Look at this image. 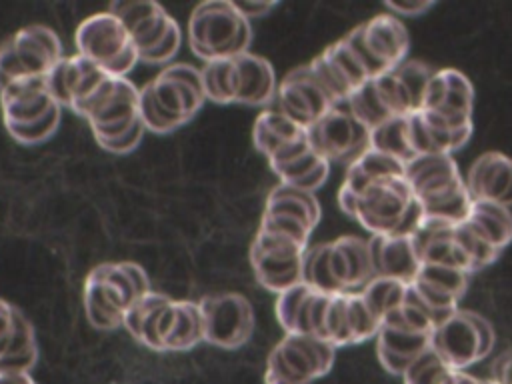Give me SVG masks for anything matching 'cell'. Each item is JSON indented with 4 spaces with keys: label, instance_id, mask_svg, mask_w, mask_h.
<instances>
[{
    "label": "cell",
    "instance_id": "obj_10",
    "mask_svg": "<svg viewBox=\"0 0 512 384\" xmlns=\"http://www.w3.org/2000/svg\"><path fill=\"white\" fill-rule=\"evenodd\" d=\"M74 44L80 56L112 76H126L140 62L130 34L110 10L82 20L76 28Z\"/></svg>",
    "mask_w": 512,
    "mask_h": 384
},
{
    "label": "cell",
    "instance_id": "obj_19",
    "mask_svg": "<svg viewBox=\"0 0 512 384\" xmlns=\"http://www.w3.org/2000/svg\"><path fill=\"white\" fill-rule=\"evenodd\" d=\"M38 362V344L30 320L0 298V372L28 374Z\"/></svg>",
    "mask_w": 512,
    "mask_h": 384
},
{
    "label": "cell",
    "instance_id": "obj_6",
    "mask_svg": "<svg viewBox=\"0 0 512 384\" xmlns=\"http://www.w3.org/2000/svg\"><path fill=\"white\" fill-rule=\"evenodd\" d=\"M252 40L250 20L228 0L198 4L188 20V46L204 60H222L248 52Z\"/></svg>",
    "mask_w": 512,
    "mask_h": 384
},
{
    "label": "cell",
    "instance_id": "obj_29",
    "mask_svg": "<svg viewBox=\"0 0 512 384\" xmlns=\"http://www.w3.org/2000/svg\"><path fill=\"white\" fill-rule=\"evenodd\" d=\"M370 148L390 154L404 164L414 160L416 152L412 150V144L408 138L406 116L390 118V120L378 124L376 128H372L370 130Z\"/></svg>",
    "mask_w": 512,
    "mask_h": 384
},
{
    "label": "cell",
    "instance_id": "obj_26",
    "mask_svg": "<svg viewBox=\"0 0 512 384\" xmlns=\"http://www.w3.org/2000/svg\"><path fill=\"white\" fill-rule=\"evenodd\" d=\"M306 128L292 122L278 110H264L258 114L254 128H252V140L258 152H262L266 158H270L274 152H278L284 144L304 134Z\"/></svg>",
    "mask_w": 512,
    "mask_h": 384
},
{
    "label": "cell",
    "instance_id": "obj_39",
    "mask_svg": "<svg viewBox=\"0 0 512 384\" xmlns=\"http://www.w3.org/2000/svg\"><path fill=\"white\" fill-rule=\"evenodd\" d=\"M348 324H350L352 344H360V342L376 336L380 330V322L368 310L360 292L348 294Z\"/></svg>",
    "mask_w": 512,
    "mask_h": 384
},
{
    "label": "cell",
    "instance_id": "obj_2",
    "mask_svg": "<svg viewBox=\"0 0 512 384\" xmlns=\"http://www.w3.org/2000/svg\"><path fill=\"white\" fill-rule=\"evenodd\" d=\"M206 100L198 68L176 62L140 88L138 112L146 130L172 132L196 116Z\"/></svg>",
    "mask_w": 512,
    "mask_h": 384
},
{
    "label": "cell",
    "instance_id": "obj_13",
    "mask_svg": "<svg viewBox=\"0 0 512 384\" xmlns=\"http://www.w3.org/2000/svg\"><path fill=\"white\" fill-rule=\"evenodd\" d=\"M348 46L372 78L400 66L408 54L410 38L398 16L386 12L356 26L344 36Z\"/></svg>",
    "mask_w": 512,
    "mask_h": 384
},
{
    "label": "cell",
    "instance_id": "obj_8",
    "mask_svg": "<svg viewBox=\"0 0 512 384\" xmlns=\"http://www.w3.org/2000/svg\"><path fill=\"white\" fill-rule=\"evenodd\" d=\"M140 88L126 76H108L94 96L80 108L78 116L86 118L100 148L130 134L142 124L138 112Z\"/></svg>",
    "mask_w": 512,
    "mask_h": 384
},
{
    "label": "cell",
    "instance_id": "obj_21",
    "mask_svg": "<svg viewBox=\"0 0 512 384\" xmlns=\"http://www.w3.org/2000/svg\"><path fill=\"white\" fill-rule=\"evenodd\" d=\"M374 276L396 278L402 282H412L422 266L420 252L414 244L412 234H386L372 236L368 240Z\"/></svg>",
    "mask_w": 512,
    "mask_h": 384
},
{
    "label": "cell",
    "instance_id": "obj_32",
    "mask_svg": "<svg viewBox=\"0 0 512 384\" xmlns=\"http://www.w3.org/2000/svg\"><path fill=\"white\" fill-rule=\"evenodd\" d=\"M344 106L350 110V114L362 122L368 130L376 128L378 124L390 120V112L386 110V106L382 104L374 82L368 80L364 86H360L358 90L352 92V96L344 102Z\"/></svg>",
    "mask_w": 512,
    "mask_h": 384
},
{
    "label": "cell",
    "instance_id": "obj_45",
    "mask_svg": "<svg viewBox=\"0 0 512 384\" xmlns=\"http://www.w3.org/2000/svg\"><path fill=\"white\" fill-rule=\"evenodd\" d=\"M498 204H502L506 208L512 206V178H510V184H508V188H506V192H504V196H502V200Z\"/></svg>",
    "mask_w": 512,
    "mask_h": 384
},
{
    "label": "cell",
    "instance_id": "obj_38",
    "mask_svg": "<svg viewBox=\"0 0 512 384\" xmlns=\"http://www.w3.org/2000/svg\"><path fill=\"white\" fill-rule=\"evenodd\" d=\"M394 72L398 74V78L402 80L416 112L422 108V100H424V92H426V86L432 78V74L436 70H432L428 64L424 62H416V60H404L400 66L394 68Z\"/></svg>",
    "mask_w": 512,
    "mask_h": 384
},
{
    "label": "cell",
    "instance_id": "obj_30",
    "mask_svg": "<svg viewBox=\"0 0 512 384\" xmlns=\"http://www.w3.org/2000/svg\"><path fill=\"white\" fill-rule=\"evenodd\" d=\"M420 202V200H418ZM422 210L426 216H434V218H442L450 224H460L468 218L470 208H472V196L466 190V184L460 182L458 186L432 196L424 202H420Z\"/></svg>",
    "mask_w": 512,
    "mask_h": 384
},
{
    "label": "cell",
    "instance_id": "obj_46",
    "mask_svg": "<svg viewBox=\"0 0 512 384\" xmlns=\"http://www.w3.org/2000/svg\"><path fill=\"white\" fill-rule=\"evenodd\" d=\"M508 212H510V216H512V206H508Z\"/></svg>",
    "mask_w": 512,
    "mask_h": 384
},
{
    "label": "cell",
    "instance_id": "obj_20",
    "mask_svg": "<svg viewBox=\"0 0 512 384\" xmlns=\"http://www.w3.org/2000/svg\"><path fill=\"white\" fill-rule=\"evenodd\" d=\"M328 266L342 294L360 292L374 278L368 240L340 236L328 242Z\"/></svg>",
    "mask_w": 512,
    "mask_h": 384
},
{
    "label": "cell",
    "instance_id": "obj_22",
    "mask_svg": "<svg viewBox=\"0 0 512 384\" xmlns=\"http://www.w3.org/2000/svg\"><path fill=\"white\" fill-rule=\"evenodd\" d=\"M404 176L420 202L464 182L452 154H420L406 164Z\"/></svg>",
    "mask_w": 512,
    "mask_h": 384
},
{
    "label": "cell",
    "instance_id": "obj_24",
    "mask_svg": "<svg viewBox=\"0 0 512 384\" xmlns=\"http://www.w3.org/2000/svg\"><path fill=\"white\" fill-rule=\"evenodd\" d=\"M378 358L382 366L392 374H404L406 368L412 364V360L422 354L430 346L432 334H420V332H408V330H396L380 326L378 330Z\"/></svg>",
    "mask_w": 512,
    "mask_h": 384
},
{
    "label": "cell",
    "instance_id": "obj_23",
    "mask_svg": "<svg viewBox=\"0 0 512 384\" xmlns=\"http://www.w3.org/2000/svg\"><path fill=\"white\" fill-rule=\"evenodd\" d=\"M512 178V158L500 152H484L480 154L468 174L464 176V184L472 200H492L500 202Z\"/></svg>",
    "mask_w": 512,
    "mask_h": 384
},
{
    "label": "cell",
    "instance_id": "obj_5",
    "mask_svg": "<svg viewBox=\"0 0 512 384\" xmlns=\"http://www.w3.org/2000/svg\"><path fill=\"white\" fill-rule=\"evenodd\" d=\"M0 106L6 132L26 146L48 140L60 124L62 106L52 96L46 76L22 78L2 86Z\"/></svg>",
    "mask_w": 512,
    "mask_h": 384
},
{
    "label": "cell",
    "instance_id": "obj_25",
    "mask_svg": "<svg viewBox=\"0 0 512 384\" xmlns=\"http://www.w3.org/2000/svg\"><path fill=\"white\" fill-rule=\"evenodd\" d=\"M466 222L482 240L500 252L512 242V216L508 208L498 202L472 200Z\"/></svg>",
    "mask_w": 512,
    "mask_h": 384
},
{
    "label": "cell",
    "instance_id": "obj_11",
    "mask_svg": "<svg viewBox=\"0 0 512 384\" xmlns=\"http://www.w3.org/2000/svg\"><path fill=\"white\" fill-rule=\"evenodd\" d=\"M306 250L308 242L260 224L250 246V264L256 280L276 294L300 284Z\"/></svg>",
    "mask_w": 512,
    "mask_h": 384
},
{
    "label": "cell",
    "instance_id": "obj_34",
    "mask_svg": "<svg viewBox=\"0 0 512 384\" xmlns=\"http://www.w3.org/2000/svg\"><path fill=\"white\" fill-rule=\"evenodd\" d=\"M374 88L382 100V104L386 106V110L390 112L392 118H400V116H410L416 112L402 80L398 78V74L394 70L384 72L376 78H372Z\"/></svg>",
    "mask_w": 512,
    "mask_h": 384
},
{
    "label": "cell",
    "instance_id": "obj_14",
    "mask_svg": "<svg viewBox=\"0 0 512 384\" xmlns=\"http://www.w3.org/2000/svg\"><path fill=\"white\" fill-rule=\"evenodd\" d=\"M204 340L218 348H240L254 330V310L246 296L238 292L206 294L198 300Z\"/></svg>",
    "mask_w": 512,
    "mask_h": 384
},
{
    "label": "cell",
    "instance_id": "obj_27",
    "mask_svg": "<svg viewBox=\"0 0 512 384\" xmlns=\"http://www.w3.org/2000/svg\"><path fill=\"white\" fill-rule=\"evenodd\" d=\"M264 210L268 212H280L288 216H296L304 222H308L312 228L320 222V204L314 196V192H306L300 188H294L290 184H278L272 188V192L266 198Z\"/></svg>",
    "mask_w": 512,
    "mask_h": 384
},
{
    "label": "cell",
    "instance_id": "obj_35",
    "mask_svg": "<svg viewBox=\"0 0 512 384\" xmlns=\"http://www.w3.org/2000/svg\"><path fill=\"white\" fill-rule=\"evenodd\" d=\"M452 238L456 240V244L466 252V256L470 258L472 262V272H478L486 266H490L498 256H500V250L492 248L486 240H482L472 228L470 224L464 220L460 224H456L452 228Z\"/></svg>",
    "mask_w": 512,
    "mask_h": 384
},
{
    "label": "cell",
    "instance_id": "obj_41",
    "mask_svg": "<svg viewBox=\"0 0 512 384\" xmlns=\"http://www.w3.org/2000/svg\"><path fill=\"white\" fill-rule=\"evenodd\" d=\"M490 382L512 384V352H504L494 360Z\"/></svg>",
    "mask_w": 512,
    "mask_h": 384
},
{
    "label": "cell",
    "instance_id": "obj_9",
    "mask_svg": "<svg viewBox=\"0 0 512 384\" xmlns=\"http://www.w3.org/2000/svg\"><path fill=\"white\" fill-rule=\"evenodd\" d=\"M334 356L336 346L322 338L284 334L268 354L264 384H312L330 372Z\"/></svg>",
    "mask_w": 512,
    "mask_h": 384
},
{
    "label": "cell",
    "instance_id": "obj_28",
    "mask_svg": "<svg viewBox=\"0 0 512 384\" xmlns=\"http://www.w3.org/2000/svg\"><path fill=\"white\" fill-rule=\"evenodd\" d=\"M408 292V282L386 278V276H374L362 290L360 296L366 302L368 310L374 314V318L382 324L384 316L392 310H396Z\"/></svg>",
    "mask_w": 512,
    "mask_h": 384
},
{
    "label": "cell",
    "instance_id": "obj_18",
    "mask_svg": "<svg viewBox=\"0 0 512 384\" xmlns=\"http://www.w3.org/2000/svg\"><path fill=\"white\" fill-rule=\"evenodd\" d=\"M430 348L454 370H464L488 356L478 336L472 310L460 308L432 330Z\"/></svg>",
    "mask_w": 512,
    "mask_h": 384
},
{
    "label": "cell",
    "instance_id": "obj_15",
    "mask_svg": "<svg viewBox=\"0 0 512 384\" xmlns=\"http://www.w3.org/2000/svg\"><path fill=\"white\" fill-rule=\"evenodd\" d=\"M414 202L416 196L406 176L378 180L358 196L352 218L372 236L396 234Z\"/></svg>",
    "mask_w": 512,
    "mask_h": 384
},
{
    "label": "cell",
    "instance_id": "obj_12",
    "mask_svg": "<svg viewBox=\"0 0 512 384\" xmlns=\"http://www.w3.org/2000/svg\"><path fill=\"white\" fill-rule=\"evenodd\" d=\"M62 58V42L52 28L24 26L0 44V88L22 78H44Z\"/></svg>",
    "mask_w": 512,
    "mask_h": 384
},
{
    "label": "cell",
    "instance_id": "obj_31",
    "mask_svg": "<svg viewBox=\"0 0 512 384\" xmlns=\"http://www.w3.org/2000/svg\"><path fill=\"white\" fill-rule=\"evenodd\" d=\"M454 368H450L430 346L418 354L402 374L404 384H454Z\"/></svg>",
    "mask_w": 512,
    "mask_h": 384
},
{
    "label": "cell",
    "instance_id": "obj_16",
    "mask_svg": "<svg viewBox=\"0 0 512 384\" xmlns=\"http://www.w3.org/2000/svg\"><path fill=\"white\" fill-rule=\"evenodd\" d=\"M312 150L328 162H356L370 148V130L340 104L306 128Z\"/></svg>",
    "mask_w": 512,
    "mask_h": 384
},
{
    "label": "cell",
    "instance_id": "obj_42",
    "mask_svg": "<svg viewBox=\"0 0 512 384\" xmlns=\"http://www.w3.org/2000/svg\"><path fill=\"white\" fill-rule=\"evenodd\" d=\"M236 8L250 20L266 16L272 8H276V2H234Z\"/></svg>",
    "mask_w": 512,
    "mask_h": 384
},
{
    "label": "cell",
    "instance_id": "obj_7",
    "mask_svg": "<svg viewBox=\"0 0 512 384\" xmlns=\"http://www.w3.org/2000/svg\"><path fill=\"white\" fill-rule=\"evenodd\" d=\"M108 10L124 24L138 50L140 62L166 64L180 50L182 30L158 2H114Z\"/></svg>",
    "mask_w": 512,
    "mask_h": 384
},
{
    "label": "cell",
    "instance_id": "obj_37",
    "mask_svg": "<svg viewBox=\"0 0 512 384\" xmlns=\"http://www.w3.org/2000/svg\"><path fill=\"white\" fill-rule=\"evenodd\" d=\"M356 168H360L372 182L388 180V178H402L406 172V164L398 158L384 154L380 150L368 148L356 162H352Z\"/></svg>",
    "mask_w": 512,
    "mask_h": 384
},
{
    "label": "cell",
    "instance_id": "obj_3",
    "mask_svg": "<svg viewBox=\"0 0 512 384\" xmlns=\"http://www.w3.org/2000/svg\"><path fill=\"white\" fill-rule=\"evenodd\" d=\"M150 280L136 262H104L92 268L84 282V312L98 330H116L126 312L148 294Z\"/></svg>",
    "mask_w": 512,
    "mask_h": 384
},
{
    "label": "cell",
    "instance_id": "obj_47",
    "mask_svg": "<svg viewBox=\"0 0 512 384\" xmlns=\"http://www.w3.org/2000/svg\"><path fill=\"white\" fill-rule=\"evenodd\" d=\"M488 382H490V380H488ZM490 384H494V382H490Z\"/></svg>",
    "mask_w": 512,
    "mask_h": 384
},
{
    "label": "cell",
    "instance_id": "obj_17",
    "mask_svg": "<svg viewBox=\"0 0 512 384\" xmlns=\"http://www.w3.org/2000/svg\"><path fill=\"white\" fill-rule=\"evenodd\" d=\"M274 100L278 104V112L304 128L312 126L318 118L336 106L308 64L290 70L278 82Z\"/></svg>",
    "mask_w": 512,
    "mask_h": 384
},
{
    "label": "cell",
    "instance_id": "obj_44",
    "mask_svg": "<svg viewBox=\"0 0 512 384\" xmlns=\"http://www.w3.org/2000/svg\"><path fill=\"white\" fill-rule=\"evenodd\" d=\"M454 384H490V382H482V380H478V378H474V376L466 374L464 370H458V372H456V380H454Z\"/></svg>",
    "mask_w": 512,
    "mask_h": 384
},
{
    "label": "cell",
    "instance_id": "obj_36",
    "mask_svg": "<svg viewBox=\"0 0 512 384\" xmlns=\"http://www.w3.org/2000/svg\"><path fill=\"white\" fill-rule=\"evenodd\" d=\"M468 272L452 266H442V264H426L422 262L416 278L456 296L458 300L464 296L466 286H468Z\"/></svg>",
    "mask_w": 512,
    "mask_h": 384
},
{
    "label": "cell",
    "instance_id": "obj_1",
    "mask_svg": "<svg viewBox=\"0 0 512 384\" xmlns=\"http://www.w3.org/2000/svg\"><path fill=\"white\" fill-rule=\"evenodd\" d=\"M130 336L154 352H186L204 340L198 302L150 290L124 316Z\"/></svg>",
    "mask_w": 512,
    "mask_h": 384
},
{
    "label": "cell",
    "instance_id": "obj_43",
    "mask_svg": "<svg viewBox=\"0 0 512 384\" xmlns=\"http://www.w3.org/2000/svg\"><path fill=\"white\" fill-rule=\"evenodd\" d=\"M0 384H36L30 374L24 372H0Z\"/></svg>",
    "mask_w": 512,
    "mask_h": 384
},
{
    "label": "cell",
    "instance_id": "obj_33",
    "mask_svg": "<svg viewBox=\"0 0 512 384\" xmlns=\"http://www.w3.org/2000/svg\"><path fill=\"white\" fill-rule=\"evenodd\" d=\"M322 340L330 342L336 348L352 344L348 324V294H330L322 324Z\"/></svg>",
    "mask_w": 512,
    "mask_h": 384
},
{
    "label": "cell",
    "instance_id": "obj_4",
    "mask_svg": "<svg viewBox=\"0 0 512 384\" xmlns=\"http://www.w3.org/2000/svg\"><path fill=\"white\" fill-rule=\"evenodd\" d=\"M200 74L206 100L216 104L266 106L276 98L278 80L272 64L252 52L204 62Z\"/></svg>",
    "mask_w": 512,
    "mask_h": 384
},
{
    "label": "cell",
    "instance_id": "obj_40",
    "mask_svg": "<svg viewBox=\"0 0 512 384\" xmlns=\"http://www.w3.org/2000/svg\"><path fill=\"white\" fill-rule=\"evenodd\" d=\"M434 2H420V0H412V2H386L384 8L394 14V16H420L424 14L428 8H432Z\"/></svg>",
    "mask_w": 512,
    "mask_h": 384
}]
</instances>
